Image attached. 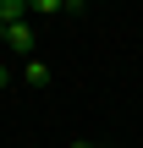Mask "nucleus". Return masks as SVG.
I'll return each mask as SVG.
<instances>
[{"instance_id":"1","label":"nucleus","mask_w":143,"mask_h":148,"mask_svg":"<svg viewBox=\"0 0 143 148\" xmlns=\"http://www.w3.org/2000/svg\"><path fill=\"white\" fill-rule=\"evenodd\" d=\"M6 49L33 60V27H28V22H11V27H6Z\"/></svg>"},{"instance_id":"2","label":"nucleus","mask_w":143,"mask_h":148,"mask_svg":"<svg viewBox=\"0 0 143 148\" xmlns=\"http://www.w3.org/2000/svg\"><path fill=\"white\" fill-rule=\"evenodd\" d=\"M22 82H28V88H50V82H55V71H50L44 60H22Z\"/></svg>"},{"instance_id":"3","label":"nucleus","mask_w":143,"mask_h":148,"mask_svg":"<svg viewBox=\"0 0 143 148\" xmlns=\"http://www.w3.org/2000/svg\"><path fill=\"white\" fill-rule=\"evenodd\" d=\"M33 11H28V0H0V22L11 27V22H28Z\"/></svg>"},{"instance_id":"4","label":"nucleus","mask_w":143,"mask_h":148,"mask_svg":"<svg viewBox=\"0 0 143 148\" xmlns=\"http://www.w3.org/2000/svg\"><path fill=\"white\" fill-rule=\"evenodd\" d=\"M6 82H11V66H6V60H0V88H6Z\"/></svg>"},{"instance_id":"5","label":"nucleus","mask_w":143,"mask_h":148,"mask_svg":"<svg viewBox=\"0 0 143 148\" xmlns=\"http://www.w3.org/2000/svg\"><path fill=\"white\" fill-rule=\"evenodd\" d=\"M0 49H6V22H0Z\"/></svg>"},{"instance_id":"6","label":"nucleus","mask_w":143,"mask_h":148,"mask_svg":"<svg viewBox=\"0 0 143 148\" xmlns=\"http://www.w3.org/2000/svg\"><path fill=\"white\" fill-rule=\"evenodd\" d=\"M72 148H99V143H72Z\"/></svg>"}]
</instances>
